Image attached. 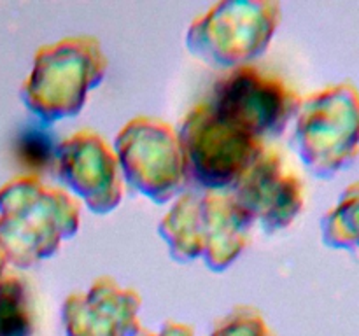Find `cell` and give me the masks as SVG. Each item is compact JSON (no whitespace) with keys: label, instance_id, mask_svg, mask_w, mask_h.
<instances>
[{"label":"cell","instance_id":"cell-1","mask_svg":"<svg viewBox=\"0 0 359 336\" xmlns=\"http://www.w3.org/2000/svg\"><path fill=\"white\" fill-rule=\"evenodd\" d=\"M76 230L77 205L65 192L30 175L0 189V251L6 261L28 268L51 255Z\"/></svg>","mask_w":359,"mask_h":336},{"label":"cell","instance_id":"cell-2","mask_svg":"<svg viewBox=\"0 0 359 336\" xmlns=\"http://www.w3.org/2000/svg\"><path fill=\"white\" fill-rule=\"evenodd\" d=\"M298 153L318 177H333L359 156V88L328 84L304 98L294 130Z\"/></svg>","mask_w":359,"mask_h":336},{"label":"cell","instance_id":"cell-3","mask_svg":"<svg viewBox=\"0 0 359 336\" xmlns=\"http://www.w3.org/2000/svg\"><path fill=\"white\" fill-rule=\"evenodd\" d=\"M160 230L177 259L203 258L210 268L223 270L244 248L251 224L230 192L207 191L182 196Z\"/></svg>","mask_w":359,"mask_h":336},{"label":"cell","instance_id":"cell-4","mask_svg":"<svg viewBox=\"0 0 359 336\" xmlns=\"http://www.w3.org/2000/svg\"><path fill=\"white\" fill-rule=\"evenodd\" d=\"M186 178L209 191L231 189L263 153V140L249 135L202 102L188 112L179 130Z\"/></svg>","mask_w":359,"mask_h":336},{"label":"cell","instance_id":"cell-5","mask_svg":"<svg viewBox=\"0 0 359 336\" xmlns=\"http://www.w3.org/2000/svg\"><path fill=\"white\" fill-rule=\"evenodd\" d=\"M105 72L104 55L93 38H67L41 49L23 86V100L44 121L76 115L88 90Z\"/></svg>","mask_w":359,"mask_h":336},{"label":"cell","instance_id":"cell-6","mask_svg":"<svg viewBox=\"0 0 359 336\" xmlns=\"http://www.w3.org/2000/svg\"><path fill=\"white\" fill-rule=\"evenodd\" d=\"M207 104L228 122L265 142L297 115L302 98L280 76L245 63L221 76Z\"/></svg>","mask_w":359,"mask_h":336},{"label":"cell","instance_id":"cell-7","mask_svg":"<svg viewBox=\"0 0 359 336\" xmlns=\"http://www.w3.org/2000/svg\"><path fill=\"white\" fill-rule=\"evenodd\" d=\"M279 6L223 2L191 24L188 46L200 58L219 65H245L263 51L276 30Z\"/></svg>","mask_w":359,"mask_h":336},{"label":"cell","instance_id":"cell-8","mask_svg":"<svg viewBox=\"0 0 359 336\" xmlns=\"http://www.w3.org/2000/svg\"><path fill=\"white\" fill-rule=\"evenodd\" d=\"M116 150L126 181L154 202H167L184 184L181 142L167 122L133 119L119 132Z\"/></svg>","mask_w":359,"mask_h":336},{"label":"cell","instance_id":"cell-9","mask_svg":"<svg viewBox=\"0 0 359 336\" xmlns=\"http://www.w3.org/2000/svg\"><path fill=\"white\" fill-rule=\"evenodd\" d=\"M230 196L251 226L258 224L272 233L293 223L304 206L305 191L283 154L273 147H265L235 182Z\"/></svg>","mask_w":359,"mask_h":336},{"label":"cell","instance_id":"cell-10","mask_svg":"<svg viewBox=\"0 0 359 336\" xmlns=\"http://www.w3.org/2000/svg\"><path fill=\"white\" fill-rule=\"evenodd\" d=\"M58 175L93 212H111L121 198L118 158L102 136L79 132L56 149Z\"/></svg>","mask_w":359,"mask_h":336},{"label":"cell","instance_id":"cell-11","mask_svg":"<svg viewBox=\"0 0 359 336\" xmlns=\"http://www.w3.org/2000/svg\"><path fill=\"white\" fill-rule=\"evenodd\" d=\"M140 300L119 289L111 279L93 284L88 293L74 294L63 304L65 336H137Z\"/></svg>","mask_w":359,"mask_h":336},{"label":"cell","instance_id":"cell-12","mask_svg":"<svg viewBox=\"0 0 359 336\" xmlns=\"http://www.w3.org/2000/svg\"><path fill=\"white\" fill-rule=\"evenodd\" d=\"M321 233L328 247L359 251V181L347 186L339 202L325 214Z\"/></svg>","mask_w":359,"mask_h":336},{"label":"cell","instance_id":"cell-13","mask_svg":"<svg viewBox=\"0 0 359 336\" xmlns=\"http://www.w3.org/2000/svg\"><path fill=\"white\" fill-rule=\"evenodd\" d=\"M209 336H276L265 318L251 307H238L216 322Z\"/></svg>","mask_w":359,"mask_h":336},{"label":"cell","instance_id":"cell-14","mask_svg":"<svg viewBox=\"0 0 359 336\" xmlns=\"http://www.w3.org/2000/svg\"><path fill=\"white\" fill-rule=\"evenodd\" d=\"M20 156L27 164H32L34 168H42L51 158L56 156V153L53 150L48 136H44L42 133H32L21 140Z\"/></svg>","mask_w":359,"mask_h":336},{"label":"cell","instance_id":"cell-15","mask_svg":"<svg viewBox=\"0 0 359 336\" xmlns=\"http://www.w3.org/2000/svg\"><path fill=\"white\" fill-rule=\"evenodd\" d=\"M137 336H195V335H193V329L188 328V326L175 324V322H167V324L161 328L160 332H149L140 329Z\"/></svg>","mask_w":359,"mask_h":336},{"label":"cell","instance_id":"cell-16","mask_svg":"<svg viewBox=\"0 0 359 336\" xmlns=\"http://www.w3.org/2000/svg\"><path fill=\"white\" fill-rule=\"evenodd\" d=\"M6 258H4V254H2V251H0V279H2L4 276V268H6Z\"/></svg>","mask_w":359,"mask_h":336}]
</instances>
